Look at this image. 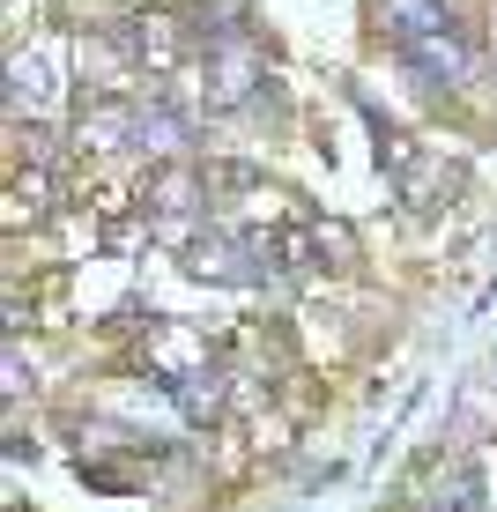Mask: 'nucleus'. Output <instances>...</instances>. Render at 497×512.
<instances>
[{
	"label": "nucleus",
	"instance_id": "f257e3e1",
	"mask_svg": "<svg viewBox=\"0 0 497 512\" xmlns=\"http://www.w3.org/2000/svg\"><path fill=\"white\" fill-rule=\"evenodd\" d=\"M52 97V67L45 60H15V104H45Z\"/></svg>",
	"mask_w": 497,
	"mask_h": 512
}]
</instances>
